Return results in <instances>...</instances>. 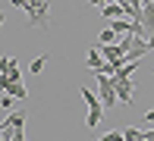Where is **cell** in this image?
Returning a JSON list of instances; mask_svg holds the SVG:
<instances>
[{
  "instance_id": "6",
  "label": "cell",
  "mask_w": 154,
  "mask_h": 141,
  "mask_svg": "<svg viewBox=\"0 0 154 141\" xmlns=\"http://www.w3.org/2000/svg\"><path fill=\"white\" fill-rule=\"evenodd\" d=\"M104 104H94V107H88V116H85V125H88V132L97 129V122H101V116H104Z\"/></svg>"
},
{
  "instance_id": "7",
  "label": "cell",
  "mask_w": 154,
  "mask_h": 141,
  "mask_svg": "<svg viewBox=\"0 0 154 141\" xmlns=\"http://www.w3.org/2000/svg\"><path fill=\"white\" fill-rule=\"evenodd\" d=\"M88 69H91V72H94V69H101L104 66V63H107V60H104V53H101V47H88Z\"/></svg>"
},
{
  "instance_id": "5",
  "label": "cell",
  "mask_w": 154,
  "mask_h": 141,
  "mask_svg": "<svg viewBox=\"0 0 154 141\" xmlns=\"http://www.w3.org/2000/svg\"><path fill=\"white\" fill-rule=\"evenodd\" d=\"M101 16L104 19H123L126 16V3H116V0H110V3L101 6Z\"/></svg>"
},
{
  "instance_id": "9",
  "label": "cell",
  "mask_w": 154,
  "mask_h": 141,
  "mask_svg": "<svg viewBox=\"0 0 154 141\" xmlns=\"http://www.w3.org/2000/svg\"><path fill=\"white\" fill-rule=\"evenodd\" d=\"M79 94L85 97V104H88V107H94V104H101V94H94V91H91V88H85V85L79 88Z\"/></svg>"
},
{
  "instance_id": "2",
  "label": "cell",
  "mask_w": 154,
  "mask_h": 141,
  "mask_svg": "<svg viewBox=\"0 0 154 141\" xmlns=\"http://www.w3.org/2000/svg\"><path fill=\"white\" fill-rule=\"evenodd\" d=\"M94 79H97V94H101V104L104 107H113L120 97H116V79L113 75H97L94 72Z\"/></svg>"
},
{
  "instance_id": "10",
  "label": "cell",
  "mask_w": 154,
  "mask_h": 141,
  "mask_svg": "<svg viewBox=\"0 0 154 141\" xmlns=\"http://www.w3.org/2000/svg\"><path fill=\"white\" fill-rule=\"evenodd\" d=\"M44 66H47V53H41V56H35V60H32V72H35V75L44 72Z\"/></svg>"
},
{
  "instance_id": "8",
  "label": "cell",
  "mask_w": 154,
  "mask_h": 141,
  "mask_svg": "<svg viewBox=\"0 0 154 141\" xmlns=\"http://www.w3.org/2000/svg\"><path fill=\"white\" fill-rule=\"evenodd\" d=\"M126 141H145V129H135V125H126L123 129Z\"/></svg>"
},
{
  "instance_id": "15",
  "label": "cell",
  "mask_w": 154,
  "mask_h": 141,
  "mask_svg": "<svg viewBox=\"0 0 154 141\" xmlns=\"http://www.w3.org/2000/svg\"><path fill=\"white\" fill-rule=\"evenodd\" d=\"M10 141H25V129H19V132H16V135H13Z\"/></svg>"
},
{
  "instance_id": "4",
  "label": "cell",
  "mask_w": 154,
  "mask_h": 141,
  "mask_svg": "<svg viewBox=\"0 0 154 141\" xmlns=\"http://www.w3.org/2000/svg\"><path fill=\"white\" fill-rule=\"evenodd\" d=\"M0 85H3V91H10L13 97H16V100H25V97H29V91H25V85L22 82H13V79H0Z\"/></svg>"
},
{
  "instance_id": "1",
  "label": "cell",
  "mask_w": 154,
  "mask_h": 141,
  "mask_svg": "<svg viewBox=\"0 0 154 141\" xmlns=\"http://www.w3.org/2000/svg\"><path fill=\"white\" fill-rule=\"evenodd\" d=\"M22 13L29 16V25L32 28H41V32L51 28V6H47V0H29Z\"/></svg>"
},
{
  "instance_id": "14",
  "label": "cell",
  "mask_w": 154,
  "mask_h": 141,
  "mask_svg": "<svg viewBox=\"0 0 154 141\" xmlns=\"http://www.w3.org/2000/svg\"><path fill=\"white\" fill-rule=\"evenodd\" d=\"M0 107H3V110H13V94H10V91H3V100H0Z\"/></svg>"
},
{
  "instance_id": "16",
  "label": "cell",
  "mask_w": 154,
  "mask_h": 141,
  "mask_svg": "<svg viewBox=\"0 0 154 141\" xmlns=\"http://www.w3.org/2000/svg\"><path fill=\"white\" fill-rule=\"evenodd\" d=\"M145 122H148V125H154V110H148V113H145Z\"/></svg>"
},
{
  "instance_id": "17",
  "label": "cell",
  "mask_w": 154,
  "mask_h": 141,
  "mask_svg": "<svg viewBox=\"0 0 154 141\" xmlns=\"http://www.w3.org/2000/svg\"><path fill=\"white\" fill-rule=\"evenodd\" d=\"M91 6H104V3H110V0H88Z\"/></svg>"
},
{
  "instance_id": "13",
  "label": "cell",
  "mask_w": 154,
  "mask_h": 141,
  "mask_svg": "<svg viewBox=\"0 0 154 141\" xmlns=\"http://www.w3.org/2000/svg\"><path fill=\"white\" fill-rule=\"evenodd\" d=\"M135 69H138V63H135V60H129V63L120 69V72H116V75H120V79H132V72H135Z\"/></svg>"
},
{
  "instance_id": "11",
  "label": "cell",
  "mask_w": 154,
  "mask_h": 141,
  "mask_svg": "<svg viewBox=\"0 0 154 141\" xmlns=\"http://www.w3.org/2000/svg\"><path fill=\"white\" fill-rule=\"evenodd\" d=\"M97 141H126V135H123V129H120V132H116V129H110V132H104Z\"/></svg>"
},
{
  "instance_id": "3",
  "label": "cell",
  "mask_w": 154,
  "mask_h": 141,
  "mask_svg": "<svg viewBox=\"0 0 154 141\" xmlns=\"http://www.w3.org/2000/svg\"><path fill=\"white\" fill-rule=\"evenodd\" d=\"M116 79V97H120L123 107H132V91H135V82L132 79H120V75H113Z\"/></svg>"
},
{
  "instance_id": "12",
  "label": "cell",
  "mask_w": 154,
  "mask_h": 141,
  "mask_svg": "<svg viewBox=\"0 0 154 141\" xmlns=\"http://www.w3.org/2000/svg\"><path fill=\"white\" fill-rule=\"evenodd\" d=\"M116 34H120V32H113V25L104 28V32H101V44H116Z\"/></svg>"
}]
</instances>
